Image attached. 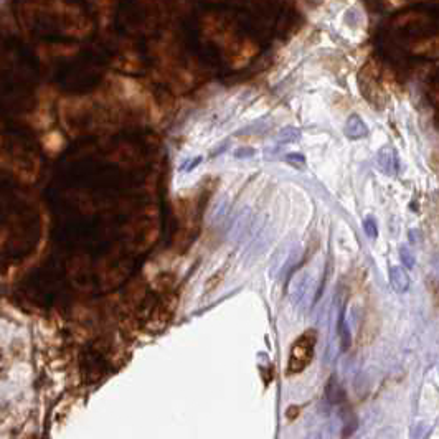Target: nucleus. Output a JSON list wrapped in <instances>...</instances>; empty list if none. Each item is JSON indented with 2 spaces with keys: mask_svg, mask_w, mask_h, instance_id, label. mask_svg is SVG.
<instances>
[{
  "mask_svg": "<svg viewBox=\"0 0 439 439\" xmlns=\"http://www.w3.org/2000/svg\"><path fill=\"white\" fill-rule=\"evenodd\" d=\"M248 221H249V216H248V210H244L243 213H241L238 216V220H236V223L233 226V231H231V240L236 241L241 238V235L244 233V230L248 228Z\"/></svg>",
  "mask_w": 439,
  "mask_h": 439,
  "instance_id": "423d86ee",
  "label": "nucleus"
},
{
  "mask_svg": "<svg viewBox=\"0 0 439 439\" xmlns=\"http://www.w3.org/2000/svg\"><path fill=\"white\" fill-rule=\"evenodd\" d=\"M286 160H288V164H291L293 167H297V169H304V165H305L304 155L297 154V152H294V154H289L288 157H286Z\"/></svg>",
  "mask_w": 439,
  "mask_h": 439,
  "instance_id": "f8f14e48",
  "label": "nucleus"
},
{
  "mask_svg": "<svg viewBox=\"0 0 439 439\" xmlns=\"http://www.w3.org/2000/svg\"><path fill=\"white\" fill-rule=\"evenodd\" d=\"M363 230L365 233H367L368 238H377L378 236V228H377V221H375L373 216H367V218L363 220Z\"/></svg>",
  "mask_w": 439,
  "mask_h": 439,
  "instance_id": "9b49d317",
  "label": "nucleus"
},
{
  "mask_svg": "<svg viewBox=\"0 0 439 439\" xmlns=\"http://www.w3.org/2000/svg\"><path fill=\"white\" fill-rule=\"evenodd\" d=\"M225 208H226V200H221L218 205V210L213 211V220H220L221 216L225 215Z\"/></svg>",
  "mask_w": 439,
  "mask_h": 439,
  "instance_id": "4468645a",
  "label": "nucleus"
},
{
  "mask_svg": "<svg viewBox=\"0 0 439 439\" xmlns=\"http://www.w3.org/2000/svg\"><path fill=\"white\" fill-rule=\"evenodd\" d=\"M436 127H438V131H439V114L436 116Z\"/></svg>",
  "mask_w": 439,
  "mask_h": 439,
  "instance_id": "f3484780",
  "label": "nucleus"
},
{
  "mask_svg": "<svg viewBox=\"0 0 439 439\" xmlns=\"http://www.w3.org/2000/svg\"><path fill=\"white\" fill-rule=\"evenodd\" d=\"M377 162H378V167L387 175H390V177L396 175V172H398V157H396V152L393 150V147H390V146L383 147V149L378 152Z\"/></svg>",
  "mask_w": 439,
  "mask_h": 439,
  "instance_id": "7ed1b4c3",
  "label": "nucleus"
},
{
  "mask_svg": "<svg viewBox=\"0 0 439 439\" xmlns=\"http://www.w3.org/2000/svg\"><path fill=\"white\" fill-rule=\"evenodd\" d=\"M297 413H299V408H297V406H295V408H289V409H288V418H289V419H293V418L297 416Z\"/></svg>",
  "mask_w": 439,
  "mask_h": 439,
  "instance_id": "dca6fc26",
  "label": "nucleus"
},
{
  "mask_svg": "<svg viewBox=\"0 0 439 439\" xmlns=\"http://www.w3.org/2000/svg\"><path fill=\"white\" fill-rule=\"evenodd\" d=\"M390 281H391L393 289L396 291L398 294H404L409 289V276L406 274L401 266H391L390 268Z\"/></svg>",
  "mask_w": 439,
  "mask_h": 439,
  "instance_id": "20e7f679",
  "label": "nucleus"
},
{
  "mask_svg": "<svg viewBox=\"0 0 439 439\" xmlns=\"http://www.w3.org/2000/svg\"><path fill=\"white\" fill-rule=\"evenodd\" d=\"M200 162H201V157H196V159H192V160L189 162V164H190V165H185V167H184V169H182V170H194V169H195V167H196V165H198V164H200Z\"/></svg>",
  "mask_w": 439,
  "mask_h": 439,
  "instance_id": "2eb2a0df",
  "label": "nucleus"
},
{
  "mask_svg": "<svg viewBox=\"0 0 439 439\" xmlns=\"http://www.w3.org/2000/svg\"><path fill=\"white\" fill-rule=\"evenodd\" d=\"M337 330H339V337H340V347H342V350H347L350 347V342H352V340H350L348 327H347V324H345V320H343V314H340Z\"/></svg>",
  "mask_w": 439,
  "mask_h": 439,
  "instance_id": "6e6552de",
  "label": "nucleus"
},
{
  "mask_svg": "<svg viewBox=\"0 0 439 439\" xmlns=\"http://www.w3.org/2000/svg\"><path fill=\"white\" fill-rule=\"evenodd\" d=\"M253 155H254V149H251V147H241V149L235 152L236 159H246V157H253Z\"/></svg>",
  "mask_w": 439,
  "mask_h": 439,
  "instance_id": "ddd939ff",
  "label": "nucleus"
},
{
  "mask_svg": "<svg viewBox=\"0 0 439 439\" xmlns=\"http://www.w3.org/2000/svg\"><path fill=\"white\" fill-rule=\"evenodd\" d=\"M279 142H283V144H291V142H297L300 139V132L299 129H295V127H286V129H283L279 132Z\"/></svg>",
  "mask_w": 439,
  "mask_h": 439,
  "instance_id": "1a4fd4ad",
  "label": "nucleus"
},
{
  "mask_svg": "<svg viewBox=\"0 0 439 439\" xmlns=\"http://www.w3.org/2000/svg\"><path fill=\"white\" fill-rule=\"evenodd\" d=\"M315 343H317V332L314 329H309L302 332L297 337V340L293 343L288 360V373L297 375L304 372L309 367L314 358Z\"/></svg>",
  "mask_w": 439,
  "mask_h": 439,
  "instance_id": "f257e3e1",
  "label": "nucleus"
},
{
  "mask_svg": "<svg viewBox=\"0 0 439 439\" xmlns=\"http://www.w3.org/2000/svg\"><path fill=\"white\" fill-rule=\"evenodd\" d=\"M399 256H401V261H403V264L406 266V268H409V269L414 268L416 259H414V254L409 251L408 246H404V244L399 246Z\"/></svg>",
  "mask_w": 439,
  "mask_h": 439,
  "instance_id": "9d476101",
  "label": "nucleus"
},
{
  "mask_svg": "<svg viewBox=\"0 0 439 439\" xmlns=\"http://www.w3.org/2000/svg\"><path fill=\"white\" fill-rule=\"evenodd\" d=\"M391 2H393V3H396V5H398V3H401L403 0H391Z\"/></svg>",
  "mask_w": 439,
  "mask_h": 439,
  "instance_id": "a211bd4d",
  "label": "nucleus"
},
{
  "mask_svg": "<svg viewBox=\"0 0 439 439\" xmlns=\"http://www.w3.org/2000/svg\"><path fill=\"white\" fill-rule=\"evenodd\" d=\"M367 134H368L367 126L363 124V121L360 119L358 116H352L347 121V126H345V136H347L348 139H352V141L363 139V137H367Z\"/></svg>",
  "mask_w": 439,
  "mask_h": 439,
  "instance_id": "39448f33",
  "label": "nucleus"
},
{
  "mask_svg": "<svg viewBox=\"0 0 439 439\" xmlns=\"http://www.w3.org/2000/svg\"><path fill=\"white\" fill-rule=\"evenodd\" d=\"M327 398H329L332 403H340V401H343L345 393H343V390H342V387H340V385H339L337 380H334V378H332V380H330V382H329V385H327Z\"/></svg>",
  "mask_w": 439,
  "mask_h": 439,
  "instance_id": "0eeeda50",
  "label": "nucleus"
},
{
  "mask_svg": "<svg viewBox=\"0 0 439 439\" xmlns=\"http://www.w3.org/2000/svg\"><path fill=\"white\" fill-rule=\"evenodd\" d=\"M358 83H360V90H362L365 99H367L370 104L380 106V101H383V91L380 88L378 83V70L375 68V65H367L362 70L358 76Z\"/></svg>",
  "mask_w": 439,
  "mask_h": 439,
  "instance_id": "f03ea898",
  "label": "nucleus"
}]
</instances>
